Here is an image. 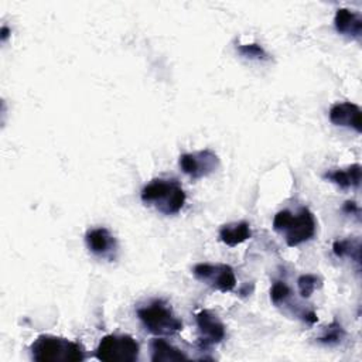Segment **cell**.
<instances>
[{
	"label": "cell",
	"instance_id": "cell-1",
	"mask_svg": "<svg viewBox=\"0 0 362 362\" xmlns=\"http://www.w3.org/2000/svg\"><path fill=\"white\" fill-rule=\"evenodd\" d=\"M273 229L283 236L287 246L296 247L314 238L317 221L307 206H301L296 214L288 209H283L274 215Z\"/></svg>",
	"mask_w": 362,
	"mask_h": 362
},
{
	"label": "cell",
	"instance_id": "cell-2",
	"mask_svg": "<svg viewBox=\"0 0 362 362\" xmlns=\"http://www.w3.org/2000/svg\"><path fill=\"white\" fill-rule=\"evenodd\" d=\"M140 198L163 215H175L182 209L187 195L177 180L154 178L143 187Z\"/></svg>",
	"mask_w": 362,
	"mask_h": 362
},
{
	"label": "cell",
	"instance_id": "cell-3",
	"mask_svg": "<svg viewBox=\"0 0 362 362\" xmlns=\"http://www.w3.org/2000/svg\"><path fill=\"white\" fill-rule=\"evenodd\" d=\"M31 358L37 362H82L85 348L64 337L41 334L30 345Z\"/></svg>",
	"mask_w": 362,
	"mask_h": 362
},
{
	"label": "cell",
	"instance_id": "cell-4",
	"mask_svg": "<svg viewBox=\"0 0 362 362\" xmlns=\"http://www.w3.org/2000/svg\"><path fill=\"white\" fill-rule=\"evenodd\" d=\"M136 313L143 327L157 337L174 335L182 329V321L161 300H154L137 308Z\"/></svg>",
	"mask_w": 362,
	"mask_h": 362
},
{
	"label": "cell",
	"instance_id": "cell-5",
	"mask_svg": "<svg viewBox=\"0 0 362 362\" xmlns=\"http://www.w3.org/2000/svg\"><path fill=\"white\" fill-rule=\"evenodd\" d=\"M139 352V342L132 335L109 334L99 341L95 356L102 362H134Z\"/></svg>",
	"mask_w": 362,
	"mask_h": 362
},
{
	"label": "cell",
	"instance_id": "cell-6",
	"mask_svg": "<svg viewBox=\"0 0 362 362\" xmlns=\"http://www.w3.org/2000/svg\"><path fill=\"white\" fill-rule=\"evenodd\" d=\"M192 274L197 280L221 293H229L236 287L235 270L225 263H197L192 267Z\"/></svg>",
	"mask_w": 362,
	"mask_h": 362
},
{
	"label": "cell",
	"instance_id": "cell-7",
	"mask_svg": "<svg viewBox=\"0 0 362 362\" xmlns=\"http://www.w3.org/2000/svg\"><path fill=\"white\" fill-rule=\"evenodd\" d=\"M178 165L184 174L198 180L211 175L219 167V157L215 151L205 148L192 153H184L178 158Z\"/></svg>",
	"mask_w": 362,
	"mask_h": 362
},
{
	"label": "cell",
	"instance_id": "cell-8",
	"mask_svg": "<svg viewBox=\"0 0 362 362\" xmlns=\"http://www.w3.org/2000/svg\"><path fill=\"white\" fill-rule=\"evenodd\" d=\"M198 328V342L201 348L216 345L225 339L226 327L221 318L211 310H201L195 315Z\"/></svg>",
	"mask_w": 362,
	"mask_h": 362
},
{
	"label": "cell",
	"instance_id": "cell-9",
	"mask_svg": "<svg viewBox=\"0 0 362 362\" xmlns=\"http://www.w3.org/2000/svg\"><path fill=\"white\" fill-rule=\"evenodd\" d=\"M85 243L89 252L98 256L99 259L113 262L117 257L119 243L115 235L103 226L89 229L85 233Z\"/></svg>",
	"mask_w": 362,
	"mask_h": 362
},
{
	"label": "cell",
	"instance_id": "cell-10",
	"mask_svg": "<svg viewBox=\"0 0 362 362\" xmlns=\"http://www.w3.org/2000/svg\"><path fill=\"white\" fill-rule=\"evenodd\" d=\"M361 107L352 102H338L329 109V120L332 124L339 127L352 129L356 133L362 132L361 124Z\"/></svg>",
	"mask_w": 362,
	"mask_h": 362
},
{
	"label": "cell",
	"instance_id": "cell-11",
	"mask_svg": "<svg viewBox=\"0 0 362 362\" xmlns=\"http://www.w3.org/2000/svg\"><path fill=\"white\" fill-rule=\"evenodd\" d=\"M335 30L349 38H361L362 35V16L358 11L341 7L334 17Z\"/></svg>",
	"mask_w": 362,
	"mask_h": 362
},
{
	"label": "cell",
	"instance_id": "cell-12",
	"mask_svg": "<svg viewBox=\"0 0 362 362\" xmlns=\"http://www.w3.org/2000/svg\"><path fill=\"white\" fill-rule=\"evenodd\" d=\"M324 178L339 187L341 189L359 188L361 185V165L352 164L345 168H334L324 174Z\"/></svg>",
	"mask_w": 362,
	"mask_h": 362
},
{
	"label": "cell",
	"instance_id": "cell-13",
	"mask_svg": "<svg viewBox=\"0 0 362 362\" xmlns=\"http://www.w3.org/2000/svg\"><path fill=\"white\" fill-rule=\"evenodd\" d=\"M218 235L221 242L233 247L247 240L252 236V230H250L249 222L239 221V222H230V223L222 225L219 228Z\"/></svg>",
	"mask_w": 362,
	"mask_h": 362
},
{
	"label": "cell",
	"instance_id": "cell-14",
	"mask_svg": "<svg viewBox=\"0 0 362 362\" xmlns=\"http://www.w3.org/2000/svg\"><path fill=\"white\" fill-rule=\"evenodd\" d=\"M150 358L153 362H171L188 359V355L164 338H153L150 341Z\"/></svg>",
	"mask_w": 362,
	"mask_h": 362
},
{
	"label": "cell",
	"instance_id": "cell-15",
	"mask_svg": "<svg viewBox=\"0 0 362 362\" xmlns=\"http://www.w3.org/2000/svg\"><path fill=\"white\" fill-rule=\"evenodd\" d=\"M332 252L337 257L352 259L356 264L361 263V242L359 239L348 238L338 239L332 243Z\"/></svg>",
	"mask_w": 362,
	"mask_h": 362
},
{
	"label": "cell",
	"instance_id": "cell-16",
	"mask_svg": "<svg viewBox=\"0 0 362 362\" xmlns=\"http://www.w3.org/2000/svg\"><path fill=\"white\" fill-rule=\"evenodd\" d=\"M345 335L346 332L344 327L338 321H332L331 324L324 327L322 334L317 338V341L324 345H338L345 338Z\"/></svg>",
	"mask_w": 362,
	"mask_h": 362
},
{
	"label": "cell",
	"instance_id": "cell-17",
	"mask_svg": "<svg viewBox=\"0 0 362 362\" xmlns=\"http://www.w3.org/2000/svg\"><path fill=\"white\" fill-rule=\"evenodd\" d=\"M291 288L286 281L276 280L270 288V300L276 307H287L291 303Z\"/></svg>",
	"mask_w": 362,
	"mask_h": 362
},
{
	"label": "cell",
	"instance_id": "cell-18",
	"mask_svg": "<svg viewBox=\"0 0 362 362\" xmlns=\"http://www.w3.org/2000/svg\"><path fill=\"white\" fill-rule=\"evenodd\" d=\"M322 284V280L315 276V274H311V273H307V274H301L298 279H297V287H298V293L303 298H308L311 297V294L318 288L321 287Z\"/></svg>",
	"mask_w": 362,
	"mask_h": 362
},
{
	"label": "cell",
	"instance_id": "cell-19",
	"mask_svg": "<svg viewBox=\"0 0 362 362\" xmlns=\"http://www.w3.org/2000/svg\"><path fill=\"white\" fill-rule=\"evenodd\" d=\"M236 51L247 59H256V61H267L270 59V55L267 51L257 42H249V44H239L236 47Z\"/></svg>",
	"mask_w": 362,
	"mask_h": 362
},
{
	"label": "cell",
	"instance_id": "cell-20",
	"mask_svg": "<svg viewBox=\"0 0 362 362\" xmlns=\"http://www.w3.org/2000/svg\"><path fill=\"white\" fill-rule=\"evenodd\" d=\"M344 211H345L346 214H355L356 216H359V208H358V205H356L355 202H351V201L345 202Z\"/></svg>",
	"mask_w": 362,
	"mask_h": 362
},
{
	"label": "cell",
	"instance_id": "cell-21",
	"mask_svg": "<svg viewBox=\"0 0 362 362\" xmlns=\"http://www.w3.org/2000/svg\"><path fill=\"white\" fill-rule=\"evenodd\" d=\"M8 34H10L8 27H7V25H1V35H0L1 41H6V40H7V37H8Z\"/></svg>",
	"mask_w": 362,
	"mask_h": 362
}]
</instances>
